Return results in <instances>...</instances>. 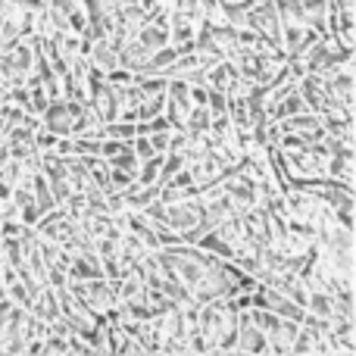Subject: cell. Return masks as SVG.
<instances>
[{"mask_svg":"<svg viewBox=\"0 0 356 356\" xmlns=\"http://www.w3.org/2000/svg\"><path fill=\"white\" fill-rule=\"evenodd\" d=\"M85 56L97 75H110L119 69V41L116 38H91L85 47Z\"/></svg>","mask_w":356,"mask_h":356,"instance_id":"obj_1","label":"cell"},{"mask_svg":"<svg viewBox=\"0 0 356 356\" xmlns=\"http://www.w3.org/2000/svg\"><path fill=\"white\" fill-rule=\"evenodd\" d=\"M150 54H154V50H147L138 38H129V41L119 44V69H122V72H131V75L144 72Z\"/></svg>","mask_w":356,"mask_h":356,"instance_id":"obj_2","label":"cell"},{"mask_svg":"<svg viewBox=\"0 0 356 356\" xmlns=\"http://www.w3.org/2000/svg\"><path fill=\"white\" fill-rule=\"evenodd\" d=\"M297 328H300V322H294V319H282V325H278L275 332L266 334L269 353H291V344H294Z\"/></svg>","mask_w":356,"mask_h":356,"instance_id":"obj_3","label":"cell"},{"mask_svg":"<svg viewBox=\"0 0 356 356\" xmlns=\"http://www.w3.org/2000/svg\"><path fill=\"white\" fill-rule=\"evenodd\" d=\"M122 197H125V207L129 209H147L150 203L160 197V181H154V184H131V188H125L122 191Z\"/></svg>","mask_w":356,"mask_h":356,"instance_id":"obj_4","label":"cell"},{"mask_svg":"<svg viewBox=\"0 0 356 356\" xmlns=\"http://www.w3.org/2000/svg\"><path fill=\"white\" fill-rule=\"evenodd\" d=\"M328 175L338 178L344 184H353L356 178V156L353 150H341V154H332V166H328Z\"/></svg>","mask_w":356,"mask_h":356,"instance_id":"obj_5","label":"cell"},{"mask_svg":"<svg viewBox=\"0 0 356 356\" xmlns=\"http://www.w3.org/2000/svg\"><path fill=\"white\" fill-rule=\"evenodd\" d=\"M31 0H0V22H10L25 31V19H29Z\"/></svg>","mask_w":356,"mask_h":356,"instance_id":"obj_6","label":"cell"},{"mask_svg":"<svg viewBox=\"0 0 356 356\" xmlns=\"http://www.w3.org/2000/svg\"><path fill=\"white\" fill-rule=\"evenodd\" d=\"M203 25L207 29H232L228 25V6L222 0H207V6H203Z\"/></svg>","mask_w":356,"mask_h":356,"instance_id":"obj_7","label":"cell"},{"mask_svg":"<svg viewBox=\"0 0 356 356\" xmlns=\"http://www.w3.org/2000/svg\"><path fill=\"white\" fill-rule=\"evenodd\" d=\"M184 131H207L209 129V110L203 104H197L194 110H191V116H188V122L181 125Z\"/></svg>","mask_w":356,"mask_h":356,"instance_id":"obj_8","label":"cell"},{"mask_svg":"<svg viewBox=\"0 0 356 356\" xmlns=\"http://www.w3.org/2000/svg\"><path fill=\"white\" fill-rule=\"evenodd\" d=\"M131 150H135L138 160H150V156H160V154L154 150V144H150L147 135H135V138H131Z\"/></svg>","mask_w":356,"mask_h":356,"instance_id":"obj_9","label":"cell"}]
</instances>
